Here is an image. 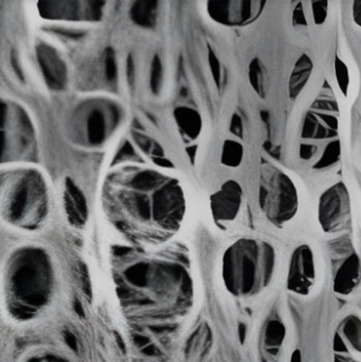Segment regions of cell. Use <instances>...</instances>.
<instances>
[{"mask_svg": "<svg viewBox=\"0 0 361 362\" xmlns=\"http://www.w3.org/2000/svg\"><path fill=\"white\" fill-rule=\"evenodd\" d=\"M112 274L119 303L133 318L171 320L194 305V276L182 262L135 257L121 262Z\"/></svg>", "mask_w": 361, "mask_h": 362, "instance_id": "6da1fadb", "label": "cell"}, {"mask_svg": "<svg viewBox=\"0 0 361 362\" xmlns=\"http://www.w3.org/2000/svg\"><path fill=\"white\" fill-rule=\"evenodd\" d=\"M2 304L17 322H30L50 310L59 289V270L50 253L40 246H23L2 265Z\"/></svg>", "mask_w": 361, "mask_h": 362, "instance_id": "7a4b0ae2", "label": "cell"}, {"mask_svg": "<svg viewBox=\"0 0 361 362\" xmlns=\"http://www.w3.org/2000/svg\"><path fill=\"white\" fill-rule=\"evenodd\" d=\"M277 269L275 247L266 240L242 238L220 259V279L231 297L247 300L268 288Z\"/></svg>", "mask_w": 361, "mask_h": 362, "instance_id": "3957f363", "label": "cell"}, {"mask_svg": "<svg viewBox=\"0 0 361 362\" xmlns=\"http://www.w3.org/2000/svg\"><path fill=\"white\" fill-rule=\"evenodd\" d=\"M50 213V193L37 170L23 169L2 175L1 215L8 225L36 231L46 223Z\"/></svg>", "mask_w": 361, "mask_h": 362, "instance_id": "277c9868", "label": "cell"}, {"mask_svg": "<svg viewBox=\"0 0 361 362\" xmlns=\"http://www.w3.org/2000/svg\"><path fill=\"white\" fill-rule=\"evenodd\" d=\"M259 204L267 221L276 227L290 223L300 204L294 180L276 165H265L261 171Z\"/></svg>", "mask_w": 361, "mask_h": 362, "instance_id": "5b68a950", "label": "cell"}, {"mask_svg": "<svg viewBox=\"0 0 361 362\" xmlns=\"http://www.w3.org/2000/svg\"><path fill=\"white\" fill-rule=\"evenodd\" d=\"M318 223L324 233H337L349 226L352 202L349 189L338 181L324 189L318 200Z\"/></svg>", "mask_w": 361, "mask_h": 362, "instance_id": "8992f818", "label": "cell"}, {"mask_svg": "<svg viewBox=\"0 0 361 362\" xmlns=\"http://www.w3.org/2000/svg\"><path fill=\"white\" fill-rule=\"evenodd\" d=\"M317 280L315 252L309 245L301 244L292 250L286 274V288L297 296H309Z\"/></svg>", "mask_w": 361, "mask_h": 362, "instance_id": "52a82bcc", "label": "cell"}, {"mask_svg": "<svg viewBox=\"0 0 361 362\" xmlns=\"http://www.w3.org/2000/svg\"><path fill=\"white\" fill-rule=\"evenodd\" d=\"M264 0H230L209 1L207 11L210 17L220 25L242 27L256 21L264 11Z\"/></svg>", "mask_w": 361, "mask_h": 362, "instance_id": "ba28073f", "label": "cell"}, {"mask_svg": "<svg viewBox=\"0 0 361 362\" xmlns=\"http://www.w3.org/2000/svg\"><path fill=\"white\" fill-rule=\"evenodd\" d=\"M160 185L152 189H137L126 185L127 189H123L119 193L118 202H120L121 206L126 211L127 214L136 219L138 223H143V225L153 223L156 229L159 242L161 243L162 240L159 235L156 221H155L156 192Z\"/></svg>", "mask_w": 361, "mask_h": 362, "instance_id": "9c48e42d", "label": "cell"}, {"mask_svg": "<svg viewBox=\"0 0 361 362\" xmlns=\"http://www.w3.org/2000/svg\"><path fill=\"white\" fill-rule=\"evenodd\" d=\"M243 187L237 180H227L210 196L212 217L218 225L235 221L243 204Z\"/></svg>", "mask_w": 361, "mask_h": 362, "instance_id": "30bf717a", "label": "cell"}, {"mask_svg": "<svg viewBox=\"0 0 361 362\" xmlns=\"http://www.w3.org/2000/svg\"><path fill=\"white\" fill-rule=\"evenodd\" d=\"M334 362L361 361V319L356 315L345 317L334 339Z\"/></svg>", "mask_w": 361, "mask_h": 362, "instance_id": "8fae6325", "label": "cell"}, {"mask_svg": "<svg viewBox=\"0 0 361 362\" xmlns=\"http://www.w3.org/2000/svg\"><path fill=\"white\" fill-rule=\"evenodd\" d=\"M36 55L47 84L55 90L63 89L67 82V69L57 51L48 45L40 44Z\"/></svg>", "mask_w": 361, "mask_h": 362, "instance_id": "7c38bea8", "label": "cell"}, {"mask_svg": "<svg viewBox=\"0 0 361 362\" xmlns=\"http://www.w3.org/2000/svg\"><path fill=\"white\" fill-rule=\"evenodd\" d=\"M361 284V259L353 253L343 262L333 280V291L341 297H349Z\"/></svg>", "mask_w": 361, "mask_h": 362, "instance_id": "4fadbf2b", "label": "cell"}, {"mask_svg": "<svg viewBox=\"0 0 361 362\" xmlns=\"http://www.w3.org/2000/svg\"><path fill=\"white\" fill-rule=\"evenodd\" d=\"M63 202L69 223L76 228L83 227L88 217L86 198L80 187L70 178L65 180Z\"/></svg>", "mask_w": 361, "mask_h": 362, "instance_id": "5bb4252c", "label": "cell"}, {"mask_svg": "<svg viewBox=\"0 0 361 362\" xmlns=\"http://www.w3.org/2000/svg\"><path fill=\"white\" fill-rule=\"evenodd\" d=\"M313 61L309 55L303 53L295 63L290 81H288V95H290V100H296L302 93L313 74Z\"/></svg>", "mask_w": 361, "mask_h": 362, "instance_id": "9a60e30c", "label": "cell"}, {"mask_svg": "<svg viewBox=\"0 0 361 362\" xmlns=\"http://www.w3.org/2000/svg\"><path fill=\"white\" fill-rule=\"evenodd\" d=\"M174 118L182 135L191 140L199 137L203 127V120L197 110L184 106L176 107L174 110Z\"/></svg>", "mask_w": 361, "mask_h": 362, "instance_id": "2e32d148", "label": "cell"}, {"mask_svg": "<svg viewBox=\"0 0 361 362\" xmlns=\"http://www.w3.org/2000/svg\"><path fill=\"white\" fill-rule=\"evenodd\" d=\"M40 15L45 18H78V2L42 1L38 4Z\"/></svg>", "mask_w": 361, "mask_h": 362, "instance_id": "e0dca14e", "label": "cell"}, {"mask_svg": "<svg viewBox=\"0 0 361 362\" xmlns=\"http://www.w3.org/2000/svg\"><path fill=\"white\" fill-rule=\"evenodd\" d=\"M157 1H136L131 8L134 23L143 28H153L156 23Z\"/></svg>", "mask_w": 361, "mask_h": 362, "instance_id": "ac0fdd59", "label": "cell"}, {"mask_svg": "<svg viewBox=\"0 0 361 362\" xmlns=\"http://www.w3.org/2000/svg\"><path fill=\"white\" fill-rule=\"evenodd\" d=\"M248 76L254 90L258 93L259 97L265 99L266 98V69L259 57H254L249 64Z\"/></svg>", "mask_w": 361, "mask_h": 362, "instance_id": "d6986e66", "label": "cell"}, {"mask_svg": "<svg viewBox=\"0 0 361 362\" xmlns=\"http://www.w3.org/2000/svg\"><path fill=\"white\" fill-rule=\"evenodd\" d=\"M105 120L99 110H93L87 120V137L93 146H99L105 138Z\"/></svg>", "mask_w": 361, "mask_h": 362, "instance_id": "ffe728a7", "label": "cell"}, {"mask_svg": "<svg viewBox=\"0 0 361 362\" xmlns=\"http://www.w3.org/2000/svg\"><path fill=\"white\" fill-rule=\"evenodd\" d=\"M286 329L282 321L275 319L269 321L265 329V344L269 351H277L281 348L285 340Z\"/></svg>", "mask_w": 361, "mask_h": 362, "instance_id": "44dd1931", "label": "cell"}, {"mask_svg": "<svg viewBox=\"0 0 361 362\" xmlns=\"http://www.w3.org/2000/svg\"><path fill=\"white\" fill-rule=\"evenodd\" d=\"M244 158V146L241 142L235 140H226L222 150V163L228 168H237L241 165Z\"/></svg>", "mask_w": 361, "mask_h": 362, "instance_id": "7402d4cb", "label": "cell"}, {"mask_svg": "<svg viewBox=\"0 0 361 362\" xmlns=\"http://www.w3.org/2000/svg\"><path fill=\"white\" fill-rule=\"evenodd\" d=\"M162 63L159 55H155L150 68V89L154 95H158L162 84Z\"/></svg>", "mask_w": 361, "mask_h": 362, "instance_id": "603a6c76", "label": "cell"}, {"mask_svg": "<svg viewBox=\"0 0 361 362\" xmlns=\"http://www.w3.org/2000/svg\"><path fill=\"white\" fill-rule=\"evenodd\" d=\"M105 76L108 82L114 83L118 78V67H117L116 55L112 48L105 51Z\"/></svg>", "mask_w": 361, "mask_h": 362, "instance_id": "cb8c5ba5", "label": "cell"}, {"mask_svg": "<svg viewBox=\"0 0 361 362\" xmlns=\"http://www.w3.org/2000/svg\"><path fill=\"white\" fill-rule=\"evenodd\" d=\"M328 6V1H312V14L316 25H322L326 21Z\"/></svg>", "mask_w": 361, "mask_h": 362, "instance_id": "d4e9b609", "label": "cell"}, {"mask_svg": "<svg viewBox=\"0 0 361 362\" xmlns=\"http://www.w3.org/2000/svg\"><path fill=\"white\" fill-rule=\"evenodd\" d=\"M136 157H137V154H136L135 148L131 146V142L124 141V144L120 146L116 156H114V163H122L124 160H131V158H136Z\"/></svg>", "mask_w": 361, "mask_h": 362, "instance_id": "484cf974", "label": "cell"}, {"mask_svg": "<svg viewBox=\"0 0 361 362\" xmlns=\"http://www.w3.org/2000/svg\"><path fill=\"white\" fill-rule=\"evenodd\" d=\"M133 137L136 144H138V146H139L143 152H146V154H152L156 142L153 141V140L150 139L148 136L142 135V134L139 133H134Z\"/></svg>", "mask_w": 361, "mask_h": 362, "instance_id": "4316f807", "label": "cell"}, {"mask_svg": "<svg viewBox=\"0 0 361 362\" xmlns=\"http://www.w3.org/2000/svg\"><path fill=\"white\" fill-rule=\"evenodd\" d=\"M104 2L89 1L87 2L86 14L91 21H99L102 17V11H103Z\"/></svg>", "mask_w": 361, "mask_h": 362, "instance_id": "83f0119b", "label": "cell"}, {"mask_svg": "<svg viewBox=\"0 0 361 362\" xmlns=\"http://www.w3.org/2000/svg\"><path fill=\"white\" fill-rule=\"evenodd\" d=\"M209 64L210 68H211L212 74H213L214 80H215L216 84H220V67L218 59H216L215 54L213 51L209 49Z\"/></svg>", "mask_w": 361, "mask_h": 362, "instance_id": "f1b7e54d", "label": "cell"}, {"mask_svg": "<svg viewBox=\"0 0 361 362\" xmlns=\"http://www.w3.org/2000/svg\"><path fill=\"white\" fill-rule=\"evenodd\" d=\"M135 62H134L133 55L129 54L126 59V78L131 88H133L135 84Z\"/></svg>", "mask_w": 361, "mask_h": 362, "instance_id": "f546056e", "label": "cell"}, {"mask_svg": "<svg viewBox=\"0 0 361 362\" xmlns=\"http://www.w3.org/2000/svg\"><path fill=\"white\" fill-rule=\"evenodd\" d=\"M230 132L237 137H243V122L239 115H233L231 119Z\"/></svg>", "mask_w": 361, "mask_h": 362, "instance_id": "4dcf8cb0", "label": "cell"}, {"mask_svg": "<svg viewBox=\"0 0 361 362\" xmlns=\"http://www.w3.org/2000/svg\"><path fill=\"white\" fill-rule=\"evenodd\" d=\"M55 33L61 34V35H65L66 37L70 38H78L82 37L84 35L82 31H72V30H64V29H52Z\"/></svg>", "mask_w": 361, "mask_h": 362, "instance_id": "1f68e13d", "label": "cell"}, {"mask_svg": "<svg viewBox=\"0 0 361 362\" xmlns=\"http://www.w3.org/2000/svg\"><path fill=\"white\" fill-rule=\"evenodd\" d=\"M353 18L355 23L361 27V0L360 1H354Z\"/></svg>", "mask_w": 361, "mask_h": 362, "instance_id": "d6a6232c", "label": "cell"}, {"mask_svg": "<svg viewBox=\"0 0 361 362\" xmlns=\"http://www.w3.org/2000/svg\"><path fill=\"white\" fill-rule=\"evenodd\" d=\"M154 163H156L158 167L161 168H173L171 161L167 160L165 157H154Z\"/></svg>", "mask_w": 361, "mask_h": 362, "instance_id": "836d02e7", "label": "cell"}, {"mask_svg": "<svg viewBox=\"0 0 361 362\" xmlns=\"http://www.w3.org/2000/svg\"><path fill=\"white\" fill-rule=\"evenodd\" d=\"M11 63H12L13 68H14L15 72H16L18 78H20L21 81H23V72H21L20 68H19L18 63H17L16 57H15L14 52L11 53Z\"/></svg>", "mask_w": 361, "mask_h": 362, "instance_id": "e575fe53", "label": "cell"}, {"mask_svg": "<svg viewBox=\"0 0 361 362\" xmlns=\"http://www.w3.org/2000/svg\"><path fill=\"white\" fill-rule=\"evenodd\" d=\"M196 148L197 146H189L188 148H187V154L189 155V157H190L191 163H194L195 159V155H196Z\"/></svg>", "mask_w": 361, "mask_h": 362, "instance_id": "d590c367", "label": "cell"}, {"mask_svg": "<svg viewBox=\"0 0 361 362\" xmlns=\"http://www.w3.org/2000/svg\"><path fill=\"white\" fill-rule=\"evenodd\" d=\"M290 362H302L300 351L296 350L292 353V357H290Z\"/></svg>", "mask_w": 361, "mask_h": 362, "instance_id": "8d00e7d4", "label": "cell"}]
</instances>
